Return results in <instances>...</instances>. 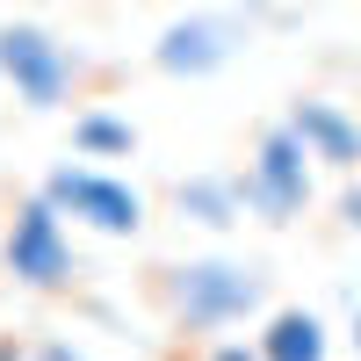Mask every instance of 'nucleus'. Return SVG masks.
Here are the masks:
<instances>
[{
  "label": "nucleus",
  "mask_w": 361,
  "mask_h": 361,
  "mask_svg": "<svg viewBox=\"0 0 361 361\" xmlns=\"http://www.w3.org/2000/svg\"><path fill=\"white\" fill-rule=\"evenodd\" d=\"M166 311L180 333H224L260 311V275L246 260H180L166 267Z\"/></svg>",
  "instance_id": "nucleus-1"
},
{
  "label": "nucleus",
  "mask_w": 361,
  "mask_h": 361,
  "mask_svg": "<svg viewBox=\"0 0 361 361\" xmlns=\"http://www.w3.org/2000/svg\"><path fill=\"white\" fill-rule=\"evenodd\" d=\"M44 195H51L58 217H73V224L102 231V238H137L145 231V195L130 188L123 173H102V166H87V159L51 166L44 173Z\"/></svg>",
  "instance_id": "nucleus-2"
},
{
  "label": "nucleus",
  "mask_w": 361,
  "mask_h": 361,
  "mask_svg": "<svg viewBox=\"0 0 361 361\" xmlns=\"http://www.w3.org/2000/svg\"><path fill=\"white\" fill-rule=\"evenodd\" d=\"M0 267H8L22 289H37V296H51V289L73 282V231H66V217L51 209L44 188L15 202L8 238H0Z\"/></svg>",
  "instance_id": "nucleus-3"
},
{
  "label": "nucleus",
  "mask_w": 361,
  "mask_h": 361,
  "mask_svg": "<svg viewBox=\"0 0 361 361\" xmlns=\"http://www.w3.org/2000/svg\"><path fill=\"white\" fill-rule=\"evenodd\" d=\"M238 195H246V209L267 217V224H289L296 209L311 202V152H304V137H296L289 123H267L253 137V159H246Z\"/></svg>",
  "instance_id": "nucleus-4"
},
{
  "label": "nucleus",
  "mask_w": 361,
  "mask_h": 361,
  "mask_svg": "<svg viewBox=\"0 0 361 361\" xmlns=\"http://www.w3.org/2000/svg\"><path fill=\"white\" fill-rule=\"evenodd\" d=\"M0 80L15 87L22 109H66L73 80H80V58L37 22H8L0 29Z\"/></svg>",
  "instance_id": "nucleus-5"
},
{
  "label": "nucleus",
  "mask_w": 361,
  "mask_h": 361,
  "mask_svg": "<svg viewBox=\"0 0 361 361\" xmlns=\"http://www.w3.org/2000/svg\"><path fill=\"white\" fill-rule=\"evenodd\" d=\"M238 44H246V22L224 15V8H202V15H180L159 29V44H152V66L166 80H209V73H224Z\"/></svg>",
  "instance_id": "nucleus-6"
},
{
  "label": "nucleus",
  "mask_w": 361,
  "mask_h": 361,
  "mask_svg": "<svg viewBox=\"0 0 361 361\" xmlns=\"http://www.w3.org/2000/svg\"><path fill=\"white\" fill-rule=\"evenodd\" d=\"M282 123L304 137V152L311 159H325V166H340V173H354L361 166V123L340 109V102H325V94H304Z\"/></svg>",
  "instance_id": "nucleus-7"
},
{
  "label": "nucleus",
  "mask_w": 361,
  "mask_h": 361,
  "mask_svg": "<svg viewBox=\"0 0 361 361\" xmlns=\"http://www.w3.org/2000/svg\"><path fill=\"white\" fill-rule=\"evenodd\" d=\"M173 209L188 224H209V231H224V224H238V209H246V195H238V180L231 173H188L173 188Z\"/></svg>",
  "instance_id": "nucleus-8"
},
{
  "label": "nucleus",
  "mask_w": 361,
  "mask_h": 361,
  "mask_svg": "<svg viewBox=\"0 0 361 361\" xmlns=\"http://www.w3.org/2000/svg\"><path fill=\"white\" fill-rule=\"evenodd\" d=\"M260 361H325V325L318 311H275L267 318V333H260Z\"/></svg>",
  "instance_id": "nucleus-9"
},
{
  "label": "nucleus",
  "mask_w": 361,
  "mask_h": 361,
  "mask_svg": "<svg viewBox=\"0 0 361 361\" xmlns=\"http://www.w3.org/2000/svg\"><path fill=\"white\" fill-rule=\"evenodd\" d=\"M73 145H80V159H130L137 152V130H130V116L80 109L73 116Z\"/></svg>",
  "instance_id": "nucleus-10"
},
{
  "label": "nucleus",
  "mask_w": 361,
  "mask_h": 361,
  "mask_svg": "<svg viewBox=\"0 0 361 361\" xmlns=\"http://www.w3.org/2000/svg\"><path fill=\"white\" fill-rule=\"evenodd\" d=\"M29 361H87V354H80V347H66V340H44Z\"/></svg>",
  "instance_id": "nucleus-11"
},
{
  "label": "nucleus",
  "mask_w": 361,
  "mask_h": 361,
  "mask_svg": "<svg viewBox=\"0 0 361 361\" xmlns=\"http://www.w3.org/2000/svg\"><path fill=\"white\" fill-rule=\"evenodd\" d=\"M209 361H260V347H238V340H224V347H209Z\"/></svg>",
  "instance_id": "nucleus-12"
},
{
  "label": "nucleus",
  "mask_w": 361,
  "mask_h": 361,
  "mask_svg": "<svg viewBox=\"0 0 361 361\" xmlns=\"http://www.w3.org/2000/svg\"><path fill=\"white\" fill-rule=\"evenodd\" d=\"M340 217H347V224L361 231V188H347V195H340Z\"/></svg>",
  "instance_id": "nucleus-13"
},
{
  "label": "nucleus",
  "mask_w": 361,
  "mask_h": 361,
  "mask_svg": "<svg viewBox=\"0 0 361 361\" xmlns=\"http://www.w3.org/2000/svg\"><path fill=\"white\" fill-rule=\"evenodd\" d=\"M0 361H29V354H22V347H15V340H0Z\"/></svg>",
  "instance_id": "nucleus-14"
},
{
  "label": "nucleus",
  "mask_w": 361,
  "mask_h": 361,
  "mask_svg": "<svg viewBox=\"0 0 361 361\" xmlns=\"http://www.w3.org/2000/svg\"><path fill=\"white\" fill-rule=\"evenodd\" d=\"M354 354H361V304H354Z\"/></svg>",
  "instance_id": "nucleus-15"
}]
</instances>
